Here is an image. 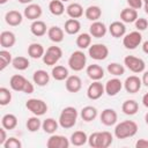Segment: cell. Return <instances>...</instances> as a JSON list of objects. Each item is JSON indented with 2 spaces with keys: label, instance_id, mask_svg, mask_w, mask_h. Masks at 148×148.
<instances>
[{
  "label": "cell",
  "instance_id": "1",
  "mask_svg": "<svg viewBox=\"0 0 148 148\" xmlns=\"http://www.w3.org/2000/svg\"><path fill=\"white\" fill-rule=\"evenodd\" d=\"M113 142V135L108 132H94L88 136V143L92 148H108Z\"/></svg>",
  "mask_w": 148,
  "mask_h": 148
},
{
  "label": "cell",
  "instance_id": "2",
  "mask_svg": "<svg viewBox=\"0 0 148 148\" xmlns=\"http://www.w3.org/2000/svg\"><path fill=\"white\" fill-rule=\"evenodd\" d=\"M138 132V124L133 120H124L116 125L114 127V136L117 139H127L132 138Z\"/></svg>",
  "mask_w": 148,
  "mask_h": 148
},
{
  "label": "cell",
  "instance_id": "3",
  "mask_svg": "<svg viewBox=\"0 0 148 148\" xmlns=\"http://www.w3.org/2000/svg\"><path fill=\"white\" fill-rule=\"evenodd\" d=\"M9 86L14 91H22L28 95L32 94L35 90L34 84L29 80H27L23 75H20V74H15L10 77Z\"/></svg>",
  "mask_w": 148,
  "mask_h": 148
},
{
  "label": "cell",
  "instance_id": "4",
  "mask_svg": "<svg viewBox=\"0 0 148 148\" xmlns=\"http://www.w3.org/2000/svg\"><path fill=\"white\" fill-rule=\"evenodd\" d=\"M77 110L74 108V106H66L62 109V111L60 112V116H59V125L65 128V130H68V128H72L74 127V125L76 124V120H77Z\"/></svg>",
  "mask_w": 148,
  "mask_h": 148
},
{
  "label": "cell",
  "instance_id": "5",
  "mask_svg": "<svg viewBox=\"0 0 148 148\" xmlns=\"http://www.w3.org/2000/svg\"><path fill=\"white\" fill-rule=\"evenodd\" d=\"M87 57L83 51L77 50L74 51L68 58V67L74 72H80L86 67Z\"/></svg>",
  "mask_w": 148,
  "mask_h": 148
},
{
  "label": "cell",
  "instance_id": "6",
  "mask_svg": "<svg viewBox=\"0 0 148 148\" xmlns=\"http://www.w3.org/2000/svg\"><path fill=\"white\" fill-rule=\"evenodd\" d=\"M25 108L34 114V116H43L47 111V104L39 98H29L25 102Z\"/></svg>",
  "mask_w": 148,
  "mask_h": 148
},
{
  "label": "cell",
  "instance_id": "7",
  "mask_svg": "<svg viewBox=\"0 0 148 148\" xmlns=\"http://www.w3.org/2000/svg\"><path fill=\"white\" fill-rule=\"evenodd\" d=\"M62 57V50L59 46H50L46 49L44 56H43V61L46 66H54L60 58Z\"/></svg>",
  "mask_w": 148,
  "mask_h": 148
},
{
  "label": "cell",
  "instance_id": "8",
  "mask_svg": "<svg viewBox=\"0 0 148 148\" xmlns=\"http://www.w3.org/2000/svg\"><path fill=\"white\" fill-rule=\"evenodd\" d=\"M124 65L133 73H142L145 72L146 68V64L141 58L134 57V56H126L124 58Z\"/></svg>",
  "mask_w": 148,
  "mask_h": 148
},
{
  "label": "cell",
  "instance_id": "9",
  "mask_svg": "<svg viewBox=\"0 0 148 148\" xmlns=\"http://www.w3.org/2000/svg\"><path fill=\"white\" fill-rule=\"evenodd\" d=\"M88 53H89V56H90L91 59L99 61V60H104V59L108 58V56H109V49H108L106 45L97 43V44H92V45L89 46Z\"/></svg>",
  "mask_w": 148,
  "mask_h": 148
},
{
  "label": "cell",
  "instance_id": "10",
  "mask_svg": "<svg viewBox=\"0 0 148 148\" xmlns=\"http://www.w3.org/2000/svg\"><path fill=\"white\" fill-rule=\"evenodd\" d=\"M142 42V35L140 31H132L130 34H126L123 38V45L127 50H134L136 49Z\"/></svg>",
  "mask_w": 148,
  "mask_h": 148
},
{
  "label": "cell",
  "instance_id": "11",
  "mask_svg": "<svg viewBox=\"0 0 148 148\" xmlns=\"http://www.w3.org/2000/svg\"><path fill=\"white\" fill-rule=\"evenodd\" d=\"M71 145V141L60 134H51V136L46 141L47 148H68Z\"/></svg>",
  "mask_w": 148,
  "mask_h": 148
},
{
  "label": "cell",
  "instance_id": "12",
  "mask_svg": "<svg viewBox=\"0 0 148 148\" xmlns=\"http://www.w3.org/2000/svg\"><path fill=\"white\" fill-rule=\"evenodd\" d=\"M104 92H105V88L99 81H94L92 83L89 84L87 89V96L89 99H92V101L101 98L104 95Z\"/></svg>",
  "mask_w": 148,
  "mask_h": 148
},
{
  "label": "cell",
  "instance_id": "13",
  "mask_svg": "<svg viewBox=\"0 0 148 148\" xmlns=\"http://www.w3.org/2000/svg\"><path fill=\"white\" fill-rule=\"evenodd\" d=\"M141 86H142V81L136 75H131V76L126 77V80L124 82V88L128 94L138 92L141 89Z\"/></svg>",
  "mask_w": 148,
  "mask_h": 148
},
{
  "label": "cell",
  "instance_id": "14",
  "mask_svg": "<svg viewBox=\"0 0 148 148\" xmlns=\"http://www.w3.org/2000/svg\"><path fill=\"white\" fill-rule=\"evenodd\" d=\"M43 14V9L38 3H29L23 12V15L25 18L30 21H36L38 20Z\"/></svg>",
  "mask_w": 148,
  "mask_h": 148
},
{
  "label": "cell",
  "instance_id": "15",
  "mask_svg": "<svg viewBox=\"0 0 148 148\" xmlns=\"http://www.w3.org/2000/svg\"><path fill=\"white\" fill-rule=\"evenodd\" d=\"M99 119H101V123L105 126H113L117 124V120H118V114L117 112L113 110V109H104L99 116Z\"/></svg>",
  "mask_w": 148,
  "mask_h": 148
},
{
  "label": "cell",
  "instance_id": "16",
  "mask_svg": "<svg viewBox=\"0 0 148 148\" xmlns=\"http://www.w3.org/2000/svg\"><path fill=\"white\" fill-rule=\"evenodd\" d=\"M124 83L118 79V77H113L108 80V82L105 83L104 88H105V94L108 96H116L123 88Z\"/></svg>",
  "mask_w": 148,
  "mask_h": 148
},
{
  "label": "cell",
  "instance_id": "17",
  "mask_svg": "<svg viewBox=\"0 0 148 148\" xmlns=\"http://www.w3.org/2000/svg\"><path fill=\"white\" fill-rule=\"evenodd\" d=\"M65 87L66 90L69 92H79L82 88V81L80 79V76L77 75H69L66 80H65Z\"/></svg>",
  "mask_w": 148,
  "mask_h": 148
},
{
  "label": "cell",
  "instance_id": "18",
  "mask_svg": "<svg viewBox=\"0 0 148 148\" xmlns=\"http://www.w3.org/2000/svg\"><path fill=\"white\" fill-rule=\"evenodd\" d=\"M106 32H108V28L101 21H95L89 27V34L91 35V37L102 38V37H104L106 35Z\"/></svg>",
  "mask_w": 148,
  "mask_h": 148
},
{
  "label": "cell",
  "instance_id": "19",
  "mask_svg": "<svg viewBox=\"0 0 148 148\" xmlns=\"http://www.w3.org/2000/svg\"><path fill=\"white\" fill-rule=\"evenodd\" d=\"M109 32L114 38H120L126 35V27L123 21H114L109 25Z\"/></svg>",
  "mask_w": 148,
  "mask_h": 148
},
{
  "label": "cell",
  "instance_id": "20",
  "mask_svg": "<svg viewBox=\"0 0 148 148\" xmlns=\"http://www.w3.org/2000/svg\"><path fill=\"white\" fill-rule=\"evenodd\" d=\"M86 73L88 75V77L91 79L92 81H99L101 79L104 77V69L97 64L89 65L86 69Z\"/></svg>",
  "mask_w": 148,
  "mask_h": 148
},
{
  "label": "cell",
  "instance_id": "21",
  "mask_svg": "<svg viewBox=\"0 0 148 148\" xmlns=\"http://www.w3.org/2000/svg\"><path fill=\"white\" fill-rule=\"evenodd\" d=\"M5 21L10 27H17L23 21V15L18 10H9L5 15Z\"/></svg>",
  "mask_w": 148,
  "mask_h": 148
},
{
  "label": "cell",
  "instance_id": "22",
  "mask_svg": "<svg viewBox=\"0 0 148 148\" xmlns=\"http://www.w3.org/2000/svg\"><path fill=\"white\" fill-rule=\"evenodd\" d=\"M16 43V37L15 34L12 31H2L0 34V45L2 49H10L15 45Z\"/></svg>",
  "mask_w": 148,
  "mask_h": 148
},
{
  "label": "cell",
  "instance_id": "23",
  "mask_svg": "<svg viewBox=\"0 0 148 148\" xmlns=\"http://www.w3.org/2000/svg\"><path fill=\"white\" fill-rule=\"evenodd\" d=\"M32 80L38 87H44L50 82V74L44 69H37L32 74Z\"/></svg>",
  "mask_w": 148,
  "mask_h": 148
},
{
  "label": "cell",
  "instance_id": "24",
  "mask_svg": "<svg viewBox=\"0 0 148 148\" xmlns=\"http://www.w3.org/2000/svg\"><path fill=\"white\" fill-rule=\"evenodd\" d=\"M47 27L45 24L44 21H40V20H36V21H32L31 25H30V31L34 36L36 37H42L44 36L46 32H47Z\"/></svg>",
  "mask_w": 148,
  "mask_h": 148
},
{
  "label": "cell",
  "instance_id": "25",
  "mask_svg": "<svg viewBox=\"0 0 148 148\" xmlns=\"http://www.w3.org/2000/svg\"><path fill=\"white\" fill-rule=\"evenodd\" d=\"M47 37L53 43H60V42L64 40L65 34H64V30L60 27L53 25V27H50L49 28V30H47Z\"/></svg>",
  "mask_w": 148,
  "mask_h": 148
},
{
  "label": "cell",
  "instance_id": "26",
  "mask_svg": "<svg viewBox=\"0 0 148 148\" xmlns=\"http://www.w3.org/2000/svg\"><path fill=\"white\" fill-rule=\"evenodd\" d=\"M69 141H71V145L75 147H81L88 142V135L83 131H75L74 133H72Z\"/></svg>",
  "mask_w": 148,
  "mask_h": 148
},
{
  "label": "cell",
  "instance_id": "27",
  "mask_svg": "<svg viewBox=\"0 0 148 148\" xmlns=\"http://www.w3.org/2000/svg\"><path fill=\"white\" fill-rule=\"evenodd\" d=\"M138 18V12L136 9H133L131 7L124 8L120 12V20L124 23H134Z\"/></svg>",
  "mask_w": 148,
  "mask_h": 148
},
{
  "label": "cell",
  "instance_id": "28",
  "mask_svg": "<svg viewBox=\"0 0 148 148\" xmlns=\"http://www.w3.org/2000/svg\"><path fill=\"white\" fill-rule=\"evenodd\" d=\"M44 53H45V50H44L43 45L39 44V43H31L28 46V56L32 59L43 58Z\"/></svg>",
  "mask_w": 148,
  "mask_h": 148
},
{
  "label": "cell",
  "instance_id": "29",
  "mask_svg": "<svg viewBox=\"0 0 148 148\" xmlns=\"http://www.w3.org/2000/svg\"><path fill=\"white\" fill-rule=\"evenodd\" d=\"M66 13L71 18H80L83 15V7L77 2L69 3L66 7Z\"/></svg>",
  "mask_w": 148,
  "mask_h": 148
},
{
  "label": "cell",
  "instance_id": "30",
  "mask_svg": "<svg viewBox=\"0 0 148 148\" xmlns=\"http://www.w3.org/2000/svg\"><path fill=\"white\" fill-rule=\"evenodd\" d=\"M51 75L57 81H64L69 76L68 75V69L65 66H61V65H56L51 71Z\"/></svg>",
  "mask_w": 148,
  "mask_h": 148
},
{
  "label": "cell",
  "instance_id": "31",
  "mask_svg": "<svg viewBox=\"0 0 148 148\" xmlns=\"http://www.w3.org/2000/svg\"><path fill=\"white\" fill-rule=\"evenodd\" d=\"M84 16L89 21H92V22L98 21V18L102 16V9L98 6H95V5L89 6L84 10Z\"/></svg>",
  "mask_w": 148,
  "mask_h": 148
},
{
  "label": "cell",
  "instance_id": "32",
  "mask_svg": "<svg viewBox=\"0 0 148 148\" xmlns=\"http://www.w3.org/2000/svg\"><path fill=\"white\" fill-rule=\"evenodd\" d=\"M65 31L68 35H76L81 30V23L77 18H68L65 22Z\"/></svg>",
  "mask_w": 148,
  "mask_h": 148
},
{
  "label": "cell",
  "instance_id": "33",
  "mask_svg": "<svg viewBox=\"0 0 148 148\" xmlns=\"http://www.w3.org/2000/svg\"><path fill=\"white\" fill-rule=\"evenodd\" d=\"M97 114H98V111L92 105H87V106L82 108V110H81V118L87 123L92 121L97 117Z\"/></svg>",
  "mask_w": 148,
  "mask_h": 148
},
{
  "label": "cell",
  "instance_id": "34",
  "mask_svg": "<svg viewBox=\"0 0 148 148\" xmlns=\"http://www.w3.org/2000/svg\"><path fill=\"white\" fill-rule=\"evenodd\" d=\"M139 104L134 99H126L121 105V111L127 116H133L138 112Z\"/></svg>",
  "mask_w": 148,
  "mask_h": 148
},
{
  "label": "cell",
  "instance_id": "35",
  "mask_svg": "<svg viewBox=\"0 0 148 148\" xmlns=\"http://www.w3.org/2000/svg\"><path fill=\"white\" fill-rule=\"evenodd\" d=\"M1 125L5 127L7 131H12L17 126V118L13 113H6L1 118Z\"/></svg>",
  "mask_w": 148,
  "mask_h": 148
},
{
  "label": "cell",
  "instance_id": "36",
  "mask_svg": "<svg viewBox=\"0 0 148 148\" xmlns=\"http://www.w3.org/2000/svg\"><path fill=\"white\" fill-rule=\"evenodd\" d=\"M65 6L61 0H51L49 3V10L54 16H60L65 12Z\"/></svg>",
  "mask_w": 148,
  "mask_h": 148
},
{
  "label": "cell",
  "instance_id": "37",
  "mask_svg": "<svg viewBox=\"0 0 148 148\" xmlns=\"http://www.w3.org/2000/svg\"><path fill=\"white\" fill-rule=\"evenodd\" d=\"M76 46L80 50H84V49H89V46L91 45V35L88 32H82L76 37Z\"/></svg>",
  "mask_w": 148,
  "mask_h": 148
},
{
  "label": "cell",
  "instance_id": "38",
  "mask_svg": "<svg viewBox=\"0 0 148 148\" xmlns=\"http://www.w3.org/2000/svg\"><path fill=\"white\" fill-rule=\"evenodd\" d=\"M58 126H59V121H57L56 119L53 118H46L43 123H42V128L45 133L47 134H54L56 131L58 130Z\"/></svg>",
  "mask_w": 148,
  "mask_h": 148
},
{
  "label": "cell",
  "instance_id": "39",
  "mask_svg": "<svg viewBox=\"0 0 148 148\" xmlns=\"http://www.w3.org/2000/svg\"><path fill=\"white\" fill-rule=\"evenodd\" d=\"M12 65L15 69L17 71H25L27 68H29L30 66V61L27 57H23V56H18V57H15L12 61Z\"/></svg>",
  "mask_w": 148,
  "mask_h": 148
},
{
  "label": "cell",
  "instance_id": "40",
  "mask_svg": "<svg viewBox=\"0 0 148 148\" xmlns=\"http://www.w3.org/2000/svg\"><path fill=\"white\" fill-rule=\"evenodd\" d=\"M25 126H27V130L29 132L35 133V132H37L42 127V121L38 118V116H34V117L28 118V120L25 123Z\"/></svg>",
  "mask_w": 148,
  "mask_h": 148
},
{
  "label": "cell",
  "instance_id": "41",
  "mask_svg": "<svg viewBox=\"0 0 148 148\" xmlns=\"http://www.w3.org/2000/svg\"><path fill=\"white\" fill-rule=\"evenodd\" d=\"M12 53L6 49H2L0 51V71H3L9 64H12Z\"/></svg>",
  "mask_w": 148,
  "mask_h": 148
},
{
  "label": "cell",
  "instance_id": "42",
  "mask_svg": "<svg viewBox=\"0 0 148 148\" xmlns=\"http://www.w3.org/2000/svg\"><path fill=\"white\" fill-rule=\"evenodd\" d=\"M108 72L113 76H121L125 74V67L118 62H110L108 65Z\"/></svg>",
  "mask_w": 148,
  "mask_h": 148
},
{
  "label": "cell",
  "instance_id": "43",
  "mask_svg": "<svg viewBox=\"0 0 148 148\" xmlns=\"http://www.w3.org/2000/svg\"><path fill=\"white\" fill-rule=\"evenodd\" d=\"M10 101H12V92L9 91L8 88L1 87L0 88V105L5 106V105L9 104Z\"/></svg>",
  "mask_w": 148,
  "mask_h": 148
},
{
  "label": "cell",
  "instance_id": "44",
  "mask_svg": "<svg viewBox=\"0 0 148 148\" xmlns=\"http://www.w3.org/2000/svg\"><path fill=\"white\" fill-rule=\"evenodd\" d=\"M2 147L3 148H21L22 147V142L16 138L10 136V138L7 139V141L3 143Z\"/></svg>",
  "mask_w": 148,
  "mask_h": 148
},
{
  "label": "cell",
  "instance_id": "45",
  "mask_svg": "<svg viewBox=\"0 0 148 148\" xmlns=\"http://www.w3.org/2000/svg\"><path fill=\"white\" fill-rule=\"evenodd\" d=\"M134 23H135V28L138 31H143L148 28V21L143 17H138Z\"/></svg>",
  "mask_w": 148,
  "mask_h": 148
},
{
  "label": "cell",
  "instance_id": "46",
  "mask_svg": "<svg viewBox=\"0 0 148 148\" xmlns=\"http://www.w3.org/2000/svg\"><path fill=\"white\" fill-rule=\"evenodd\" d=\"M126 1H127V5L133 9H140L143 3L142 0H126Z\"/></svg>",
  "mask_w": 148,
  "mask_h": 148
},
{
  "label": "cell",
  "instance_id": "47",
  "mask_svg": "<svg viewBox=\"0 0 148 148\" xmlns=\"http://www.w3.org/2000/svg\"><path fill=\"white\" fill-rule=\"evenodd\" d=\"M6 128L5 127H1L0 128V146H3V143L7 141V133H6Z\"/></svg>",
  "mask_w": 148,
  "mask_h": 148
},
{
  "label": "cell",
  "instance_id": "48",
  "mask_svg": "<svg viewBox=\"0 0 148 148\" xmlns=\"http://www.w3.org/2000/svg\"><path fill=\"white\" fill-rule=\"evenodd\" d=\"M136 148H148V140L147 139H139L135 142Z\"/></svg>",
  "mask_w": 148,
  "mask_h": 148
},
{
  "label": "cell",
  "instance_id": "49",
  "mask_svg": "<svg viewBox=\"0 0 148 148\" xmlns=\"http://www.w3.org/2000/svg\"><path fill=\"white\" fill-rule=\"evenodd\" d=\"M142 84H145L146 87H148V71H145L143 72V75H142Z\"/></svg>",
  "mask_w": 148,
  "mask_h": 148
},
{
  "label": "cell",
  "instance_id": "50",
  "mask_svg": "<svg viewBox=\"0 0 148 148\" xmlns=\"http://www.w3.org/2000/svg\"><path fill=\"white\" fill-rule=\"evenodd\" d=\"M142 104L148 109V92H146V94L142 96Z\"/></svg>",
  "mask_w": 148,
  "mask_h": 148
},
{
  "label": "cell",
  "instance_id": "51",
  "mask_svg": "<svg viewBox=\"0 0 148 148\" xmlns=\"http://www.w3.org/2000/svg\"><path fill=\"white\" fill-rule=\"evenodd\" d=\"M142 51H143L146 54H148V40L143 42V44H142Z\"/></svg>",
  "mask_w": 148,
  "mask_h": 148
},
{
  "label": "cell",
  "instance_id": "52",
  "mask_svg": "<svg viewBox=\"0 0 148 148\" xmlns=\"http://www.w3.org/2000/svg\"><path fill=\"white\" fill-rule=\"evenodd\" d=\"M32 1H34V0H18V2H20V3H23V5H25V3L29 5V3H31Z\"/></svg>",
  "mask_w": 148,
  "mask_h": 148
},
{
  "label": "cell",
  "instance_id": "53",
  "mask_svg": "<svg viewBox=\"0 0 148 148\" xmlns=\"http://www.w3.org/2000/svg\"><path fill=\"white\" fill-rule=\"evenodd\" d=\"M145 121H146V124L148 125V112L145 114Z\"/></svg>",
  "mask_w": 148,
  "mask_h": 148
},
{
  "label": "cell",
  "instance_id": "54",
  "mask_svg": "<svg viewBox=\"0 0 148 148\" xmlns=\"http://www.w3.org/2000/svg\"><path fill=\"white\" fill-rule=\"evenodd\" d=\"M145 12L148 14V5H145Z\"/></svg>",
  "mask_w": 148,
  "mask_h": 148
},
{
  "label": "cell",
  "instance_id": "55",
  "mask_svg": "<svg viewBox=\"0 0 148 148\" xmlns=\"http://www.w3.org/2000/svg\"><path fill=\"white\" fill-rule=\"evenodd\" d=\"M7 1H8V0H0V3H1V5H3V3H6Z\"/></svg>",
  "mask_w": 148,
  "mask_h": 148
},
{
  "label": "cell",
  "instance_id": "56",
  "mask_svg": "<svg viewBox=\"0 0 148 148\" xmlns=\"http://www.w3.org/2000/svg\"><path fill=\"white\" fill-rule=\"evenodd\" d=\"M145 2V5H148V0H142Z\"/></svg>",
  "mask_w": 148,
  "mask_h": 148
},
{
  "label": "cell",
  "instance_id": "57",
  "mask_svg": "<svg viewBox=\"0 0 148 148\" xmlns=\"http://www.w3.org/2000/svg\"><path fill=\"white\" fill-rule=\"evenodd\" d=\"M62 2H66V1H69V0H61Z\"/></svg>",
  "mask_w": 148,
  "mask_h": 148
}]
</instances>
